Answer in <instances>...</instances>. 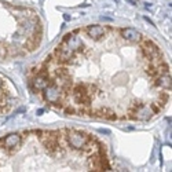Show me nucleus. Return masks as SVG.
<instances>
[{"instance_id": "f03ea898", "label": "nucleus", "mask_w": 172, "mask_h": 172, "mask_svg": "<svg viewBox=\"0 0 172 172\" xmlns=\"http://www.w3.org/2000/svg\"><path fill=\"white\" fill-rule=\"evenodd\" d=\"M143 40V39H142ZM142 52H143L145 58L149 61V64H153V65H158L163 62V55H161V51L158 48V45H156L151 40H146L145 39L142 41Z\"/></svg>"}, {"instance_id": "1a4fd4ad", "label": "nucleus", "mask_w": 172, "mask_h": 172, "mask_svg": "<svg viewBox=\"0 0 172 172\" xmlns=\"http://www.w3.org/2000/svg\"><path fill=\"white\" fill-rule=\"evenodd\" d=\"M85 32H87V35L90 36L92 40H99V39H102L106 35V28L101 25H90L85 29Z\"/></svg>"}, {"instance_id": "a211bd4d", "label": "nucleus", "mask_w": 172, "mask_h": 172, "mask_svg": "<svg viewBox=\"0 0 172 172\" xmlns=\"http://www.w3.org/2000/svg\"><path fill=\"white\" fill-rule=\"evenodd\" d=\"M127 2H130V3H131V4L136 6V0H127Z\"/></svg>"}, {"instance_id": "6ab92c4d", "label": "nucleus", "mask_w": 172, "mask_h": 172, "mask_svg": "<svg viewBox=\"0 0 172 172\" xmlns=\"http://www.w3.org/2000/svg\"><path fill=\"white\" fill-rule=\"evenodd\" d=\"M43 112H44L43 109H39V110H37V114H39V116H41V114H43Z\"/></svg>"}, {"instance_id": "20e7f679", "label": "nucleus", "mask_w": 172, "mask_h": 172, "mask_svg": "<svg viewBox=\"0 0 172 172\" xmlns=\"http://www.w3.org/2000/svg\"><path fill=\"white\" fill-rule=\"evenodd\" d=\"M43 98H44L48 103H55V102H58V101H62V99L65 98V95L55 83H51V84H48L47 87L43 90Z\"/></svg>"}, {"instance_id": "9b49d317", "label": "nucleus", "mask_w": 172, "mask_h": 172, "mask_svg": "<svg viewBox=\"0 0 172 172\" xmlns=\"http://www.w3.org/2000/svg\"><path fill=\"white\" fill-rule=\"evenodd\" d=\"M88 164H90V168L92 171H103L102 170V156L98 151H92V154H90Z\"/></svg>"}, {"instance_id": "6e6552de", "label": "nucleus", "mask_w": 172, "mask_h": 172, "mask_svg": "<svg viewBox=\"0 0 172 172\" xmlns=\"http://www.w3.org/2000/svg\"><path fill=\"white\" fill-rule=\"evenodd\" d=\"M135 114H136V120L138 121H149L151 117L154 116V112L151 110L150 105H141L139 108L136 109V112H135Z\"/></svg>"}, {"instance_id": "f257e3e1", "label": "nucleus", "mask_w": 172, "mask_h": 172, "mask_svg": "<svg viewBox=\"0 0 172 172\" xmlns=\"http://www.w3.org/2000/svg\"><path fill=\"white\" fill-rule=\"evenodd\" d=\"M64 134H65L68 145L72 149H74V150H81V149L85 146V143L90 141V136H91V135H88L87 132H84V131L70 130V128L64 130Z\"/></svg>"}, {"instance_id": "7ed1b4c3", "label": "nucleus", "mask_w": 172, "mask_h": 172, "mask_svg": "<svg viewBox=\"0 0 172 172\" xmlns=\"http://www.w3.org/2000/svg\"><path fill=\"white\" fill-rule=\"evenodd\" d=\"M72 95H73V99L76 103H79L80 106H90L92 98L88 95L87 91V84L84 83H79V84H73L72 87Z\"/></svg>"}, {"instance_id": "4468645a", "label": "nucleus", "mask_w": 172, "mask_h": 172, "mask_svg": "<svg viewBox=\"0 0 172 172\" xmlns=\"http://www.w3.org/2000/svg\"><path fill=\"white\" fill-rule=\"evenodd\" d=\"M64 110L66 114H76V109L73 106H68V108H65Z\"/></svg>"}, {"instance_id": "423d86ee", "label": "nucleus", "mask_w": 172, "mask_h": 172, "mask_svg": "<svg viewBox=\"0 0 172 172\" xmlns=\"http://www.w3.org/2000/svg\"><path fill=\"white\" fill-rule=\"evenodd\" d=\"M51 83H52V79L50 77L48 72H39V73L33 77L32 85L36 91H43L48 84H51Z\"/></svg>"}, {"instance_id": "9d476101", "label": "nucleus", "mask_w": 172, "mask_h": 172, "mask_svg": "<svg viewBox=\"0 0 172 172\" xmlns=\"http://www.w3.org/2000/svg\"><path fill=\"white\" fill-rule=\"evenodd\" d=\"M154 85L163 88V90H170L171 91V73L156 76V77H154Z\"/></svg>"}, {"instance_id": "f8f14e48", "label": "nucleus", "mask_w": 172, "mask_h": 172, "mask_svg": "<svg viewBox=\"0 0 172 172\" xmlns=\"http://www.w3.org/2000/svg\"><path fill=\"white\" fill-rule=\"evenodd\" d=\"M24 47H25V50H26L28 52H32V51H35V50L39 47V44H36V43H35V41H32L31 39H26Z\"/></svg>"}, {"instance_id": "ddd939ff", "label": "nucleus", "mask_w": 172, "mask_h": 172, "mask_svg": "<svg viewBox=\"0 0 172 172\" xmlns=\"http://www.w3.org/2000/svg\"><path fill=\"white\" fill-rule=\"evenodd\" d=\"M8 57V50L6 45H3V44H0V59H4V58H7Z\"/></svg>"}, {"instance_id": "2eb2a0df", "label": "nucleus", "mask_w": 172, "mask_h": 172, "mask_svg": "<svg viewBox=\"0 0 172 172\" xmlns=\"http://www.w3.org/2000/svg\"><path fill=\"white\" fill-rule=\"evenodd\" d=\"M4 90V81H3V79H0V91Z\"/></svg>"}, {"instance_id": "f3484780", "label": "nucleus", "mask_w": 172, "mask_h": 172, "mask_svg": "<svg viewBox=\"0 0 172 172\" xmlns=\"http://www.w3.org/2000/svg\"><path fill=\"white\" fill-rule=\"evenodd\" d=\"M64 19H65V21H70V15H68V14H64Z\"/></svg>"}, {"instance_id": "39448f33", "label": "nucleus", "mask_w": 172, "mask_h": 172, "mask_svg": "<svg viewBox=\"0 0 172 172\" xmlns=\"http://www.w3.org/2000/svg\"><path fill=\"white\" fill-rule=\"evenodd\" d=\"M22 145L21 134H10L6 138L0 139V146L6 150H10V153H14L18 150V147Z\"/></svg>"}, {"instance_id": "0eeeda50", "label": "nucleus", "mask_w": 172, "mask_h": 172, "mask_svg": "<svg viewBox=\"0 0 172 172\" xmlns=\"http://www.w3.org/2000/svg\"><path fill=\"white\" fill-rule=\"evenodd\" d=\"M120 35L124 40L130 41V43H135V41H141L142 40V33L139 31L134 28H125L120 31Z\"/></svg>"}, {"instance_id": "dca6fc26", "label": "nucleus", "mask_w": 172, "mask_h": 172, "mask_svg": "<svg viewBox=\"0 0 172 172\" xmlns=\"http://www.w3.org/2000/svg\"><path fill=\"white\" fill-rule=\"evenodd\" d=\"M98 131L101 132V134H106V135L110 134V131H109V130H102V128H101V130H98Z\"/></svg>"}]
</instances>
